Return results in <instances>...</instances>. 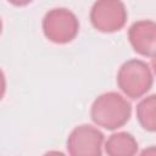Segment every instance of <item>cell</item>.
<instances>
[{"label": "cell", "instance_id": "1", "mask_svg": "<svg viewBox=\"0 0 156 156\" xmlns=\"http://www.w3.org/2000/svg\"><path fill=\"white\" fill-rule=\"evenodd\" d=\"M132 106L118 93L110 91L98 96L90 110L91 119L99 127L115 130L123 127L130 118Z\"/></svg>", "mask_w": 156, "mask_h": 156}, {"label": "cell", "instance_id": "2", "mask_svg": "<svg viewBox=\"0 0 156 156\" xmlns=\"http://www.w3.org/2000/svg\"><path fill=\"white\" fill-rule=\"evenodd\" d=\"M152 72L150 66L140 60H129L124 62L117 74L119 89L132 99L145 95L152 85Z\"/></svg>", "mask_w": 156, "mask_h": 156}, {"label": "cell", "instance_id": "3", "mask_svg": "<svg viewBox=\"0 0 156 156\" xmlns=\"http://www.w3.org/2000/svg\"><path fill=\"white\" fill-rule=\"evenodd\" d=\"M79 30V22L73 12L67 9H52L43 18V32L55 44L72 41Z\"/></svg>", "mask_w": 156, "mask_h": 156}, {"label": "cell", "instance_id": "4", "mask_svg": "<svg viewBox=\"0 0 156 156\" xmlns=\"http://www.w3.org/2000/svg\"><path fill=\"white\" fill-rule=\"evenodd\" d=\"M90 22L99 32H117L127 22L126 6L121 0H96L90 11Z\"/></svg>", "mask_w": 156, "mask_h": 156}, {"label": "cell", "instance_id": "5", "mask_svg": "<svg viewBox=\"0 0 156 156\" xmlns=\"http://www.w3.org/2000/svg\"><path fill=\"white\" fill-rule=\"evenodd\" d=\"M104 134L93 126L82 124L76 127L68 139L67 150L72 156H100Z\"/></svg>", "mask_w": 156, "mask_h": 156}, {"label": "cell", "instance_id": "6", "mask_svg": "<svg viewBox=\"0 0 156 156\" xmlns=\"http://www.w3.org/2000/svg\"><path fill=\"white\" fill-rule=\"evenodd\" d=\"M128 38L135 52L154 57L156 50V24L154 21H138L128 30Z\"/></svg>", "mask_w": 156, "mask_h": 156}, {"label": "cell", "instance_id": "7", "mask_svg": "<svg viewBox=\"0 0 156 156\" xmlns=\"http://www.w3.org/2000/svg\"><path fill=\"white\" fill-rule=\"evenodd\" d=\"M105 151L110 156H132L138 151V143L127 132L115 133L107 139Z\"/></svg>", "mask_w": 156, "mask_h": 156}, {"label": "cell", "instance_id": "8", "mask_svg": "<svg viewBox=\"0 0 156 156\" xmlns=\"http://www.w3.org/2000/svg\"><path fill=\"white\" fill-rule=\"evenodd\" d=\"M155 107H156V96L150 95L141 100L136 107V117L140 126L147 132H155L156 129V117H155Z\"/></svg>", "mask_w": 156, "mask_h": 156}, {"label": "cell", "instance_id": "9", "mask_svg": "<svg viewBox=\"0 0 156 156\" xmlns=\"http://www.w3.org/2000/svg\"><path fill=\"white\" fill-rule=\"evenodd\" d=\"M6 90V79H5V74L4 72L0 69V100L2 99L4 94Z\"/></svg>", "mask_w": 156, "mask_h": 156}, {"label": "cell", "instance_id": "10", "mask_svg": "<svg viewBox=\"0 0 156 156\" xmlns=\"http://www.w3.org/2000/svg\"><path fill=\"white\" fill-rule=\"evenodd\" d=\"M9 2H11L12 5L15 6H26L28 5L29 2H32L33 0H7Z\"/></svg>", "mask_w": 156, "mask_h": 156}, {"label": "cell", "instance_id": "11", "mask_svg": "<svg viewBox=\"0 0 156 156\" xmlns=\"http://www.w3.org/2000/svg\"><path fill=\"white\" fill-rule=\"evenodd\" d=\"M1 30H2V23H1V20H0V34H1Z\"/></svg>", "mask_w": 156, "mask_h": 156}]
</instances>
